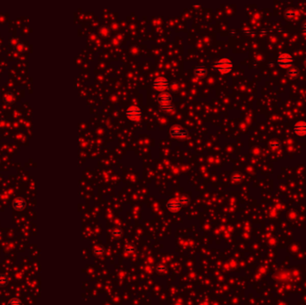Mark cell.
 Wrapping results in <instances>:
<instances>
[{"mask_svg": "<svg viewBox=\"0 0 306 305\" xmlns=\"http://www.w3.org/2000/svg\"><path fill=\"white\" fill-rule=\"evenodd\" d=\"M213 66L221 73H228L233 69V62L228 57H223V58L215 62Z\"/></svg>", "mask_w": 306, "mask_h": 305, "instance_id": "obj_1", "label": "cell"}, {"mask_svg": "<svg viewBox=\"0 0 306 305\" xmlns=\"http://www.w3.org/2000/svg\"><path fill=\"white\" fill-rule=\"evenodd\" d=\"M294 57L288 53H283L278 56L277 64L281 68H289L294 64Z\"/></svg>", "mask_w": 306, "mask_h": 305, "instance_id": "obj_2", "label": "cell"}, {"mask_svg": "<svg viewBox=\"0 0 306 305\" xmlns=\"http://www.w3.org/2000/svg\"><path fill=\"white\" fill-rule=\"evenodd\" d=\"M126 117L131 121H138L140 119L142 115V110L140 106H131L126 111Z\"/></svg>", "mask_w": 306, "mask_h": 305, "instance_id": "obj_3", "label": "cell"}, {"mask_svg": "<svg viewBox=\"0 0 306 305\" xmlns=\"http://www.w3.org/2000/svg\"><path fill=\"white\" fill-rule=\"evenodd\" d=\"M170 135L175 138L184 139L187 136V131L180 125H174L170 128Z\"/></svg>", "mask_w": 306, "mask_h": 305, "instance_id": "obj_4", "label": "cell"}, {"mask_svg": "<svg viewBox=\"0 0 306 305\" xmlns=\"http://www.w3.org/2000/svg\"><path fill=\"white\" fill-rule=\"evenodd\" d=\"M169 86L168 81L163 76L157 77L153 81V88L157 90H165Z\"/></svg>", "mask_w": 306, "mask_h": 305, "instance_id": "obj_5", "label": "cell"}, {"mask_svg": "<svg viewBox=\"0 0 306 305\" xmlns=\"http://www.w3.org/2000/svg\"><path fill=\"white\" fill-rule=\"evenodd\" d=\"M294 133L298 137H303L306 135V122L299 121L294 123Z\"/></svg>", "mask_w": 306, "mask_h": 305, "instance_id": "obj_6", "label": "cell"}, {"mask_svg": "<svg viewBox=\"0 0 306 305\" xmlns=\"http://www.w3.org/2000/svg\"><path fill=\"white\" fill-rule=\"evenodd\" d=\"M12 207L15 210H23L26 208V201L22 197H16L12 201Z\"/></svg>", "mask_w": 306, "mask_h": 305, "instance_id": "obj_7", "label": "cell"}, {"mask_svg": "<svg viewBox=\"0 0 306 305\" xmlns=\"http://www.w3.org/2000/svg\"><path fill=\"white\" fill-rule=\"evenodd\" d=\"M173 97L170 93L168 92H162L158 95L157 98V101H158L160 105H166V104H170L172 103Z\"/></svg>", "mask_w": 306, "mask_h": 305, "instance_id": "obj_8", "label": "cell"}, {"mask_svg": "<svg viewBox=\"0 0 306 305\" xmlns=\"http://www.w3.org/2000/svg\"><path fill=\"white\" fill-rule=\"evenodd\" d=\"M284 16L287 21H290V22L294 21L297 16V11L294 9V8H288V9L285 11Z\"/></svg>", "mask_w": 306, "mask_h": 305, "instance_id": "obj_9", "label": "cell"}, {"mask_svg": "<svg viewBox=\"0 0 306 305\" xmlns=\"http://www.w3.org/2000/svg\"><path fill=\"white\" fill-rule=\"evenodd\" d=\"M207 72L208 71H207L205 66H203V65H198V66H196L194 69V75L197 77L202 78L207 75Z\"/></svg>", "mask_w": 306, "mask_h": 305, "instance_id": "obj_10", "label": "cell"}, {"mask_svg": "<svg viewBox=\"0 0 306 305\" xmlns=\"http://www.w3.org/2000/svg\"><path fill=\"white\" fill-rule=\"evenodd\" d=\"M298 75H299V71L297 68L293 67L291 69H289L287 72V76L290 79H295L298 77Z\"/></svg>", "mask_w": 306, "mask_h": 305, "instance_id": "obj_11", "label": "cell"}, {"mask_svg": "<svg viewBox=\"0 0 306 305\" xmlns=\"http://www.w3.org/2000/svg\"><path fill=\"white\" fill-rule=\"evenodd\" d=\"M159 109L162 111H165V112H171L173 110H175V106H174L172 103L166 104V105H160Z\"/></svg>", "mask_w": 306, "mask_h": 305, "instance_id": "obj_12", "label": "cell"}, {"mask_svg": "<svg viewBox=\"0 0 306 305\" xmlns=\"http://www.w3.org/2000/svg\"><path fill=\"white\" fill-rule=\"evenodd\" d=\"M168 207L171 209H177L181 207V202L177 200H173L168 203Z\"/></svg>", "mask_w": 306, "mask_h": 305, "instance_id": "obj_13", "label": "cell"}, {"mask_svg": "<svg viewBox=\"0 0 306 305\" xmlns=\"http://www.w3.org/2000/svg\"><path fill=\"white\" fill-rule=\"evenodd\" d=\"M8 279L7 276L5 274H0V287H5L8 285Z\"/></svg>", "mask_w": 306, "mask_h": 305, "instance_id": "obj_14", "label": "cell"}, {"mask_svg": "<svg viewBox=\"0 0 306 305\" xmlns=\"http://www.w3.org/2000/svg\"><path fill=\"white\" fill-rule=\"evenodd\" d=\"M7 305H22V302L18 297H13L7 302Z\"/></svg>", "mask_w": 306, "mask_h": 305, "instance_id": "obj_15", "label": "cell"}, {"mask_svg": "<svg viewBox=\"0 0 306 305\" xmlns=\"http://www.w3.org/2000/svg\"><path fill=\"white\" fill-rule=\"evenodd\" d=\"M109 33V29L106 26H101L98 29V34L100 36H107Z\"/></svg>", "mask_w": 306, "mask_h": 305, "instance_id": "obj_16", "label": "cell"}, {"mask_svg": "<svg viewBox=\"0 0 306 305\" xmlns=\"http://www.w3.org/2000/svg\"><path fill=\"white\" fill-rule=\"evenodd\" d=\"M280 142H277V141H272L269 142V147L271 148L272 150H278V148H280Z\"/></svg>", "mask_w": 306, "mask_h": 305, "instance_id": "obj_17", "label": "cell"}, {"mask_svg": "<svg viewBox=\"0 0 306 305\" xmlns=\"http://www.w3.org/2000/svg\"><path fill=\"white\" fill-rule=\"evenodd\" d=\"M5 101L7 103H12L14 101V97L12 96L11 93H8L7 95H5Z\"/></svg>", "mask_w": 306, "mask_h": 305, "instance_id": "obj_18", "label": "cell"}, {"mask_svg": "<svg viewBox=\"0 0 306 305\" xmlns=\"http://www.w3.org/2000/svg\"><path fill=\"white\" fill-rule=\"evenodd\" d=\"M178 88H179V86H178V84L176 83V82H172V84L170 85V89H171L172 92H176V90L178 89Z\"/></svg>", "mask_w": 306, "mask_h": 305, "instance_id": "obj_19", "label": "cell"}, {"mask_svg": "<svg viewBox=\"0 0 306 305\" xmlns=\"http://www.w3.org/2000/svg\"><path fill=\"white\" fill-rule=\"evenodd\" d=\"M302 31L303 33L306 34V21L303 22V23L302 24Z\"/></svg>", "mask_w": 306, "mask_h": 305, "instance_id": "obj_20", "label": "cell"}, {"mask_svg": "<svg viewBox=\"0 0 306 305\" xmlns=\"http://www.w3.org/2000/svg\"><path fill=\"white\" fill-rule=\"evenodd\" d=\"M233 179H235V180H241L242 179V176H240V175H235L234 176H233Z\"/></svg>", "mask_w": 306, "mask_h": 305, "instance_id": "obj_21", "label": "cell"}, {"mask_svg": "<svg viewBox=\"0 0 306 305\" xmlns=\"http://www.w3.org/2000/svg\"><path fill=\"white\" fill-rule=\"evenodd\" d=\"M244 31L245 32V33L246 34H252V31H251V30H249V29H248V28H245L244 30Z\"/></svg>", "mask_w": 306, "mask_h": 305, "instance_id": "obj_22", "label": "cell"}, {"mask_svg": "<svg viewBox=\"0 0 306 305\" xmlns=\"http://www.w3.org/2000/svg\"><path fill=\"white\" fill-rule=\"evenodd\" d=\"M303 64H304V67L306 68V58L304 59V61H303Z\"/></svg>", "mask_w": 306, "mask_h": 305, "instance_id": "obj_23", "label": "cell"}]
</instances>
